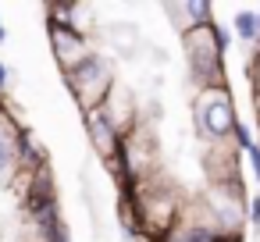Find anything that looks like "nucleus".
<instances>
[{"label":"nucleus","instance_id":"nucleus-14","mask_svg":"<svg viewBox=\"0 0 260 242\" xmlns=\"http://www.w3.org/2000/svg\"><path fill=\"white\" fill-rule=\"evenodd\" d=\"M242 157L249 160V171H253V178L260 182V146H253V150H246Z\"/></svg>","mask_w":260,"mask_h":242},{"label":"nucleus","instance_id":"nucleus-16","mask_svg":"<svg viewBox=\"0 0 260 242\" xmlns=\"http://www.w3.org/2000/svg\"><path fill=\"white\" fill-rule=\"evenodd\" d=\"M253 139H256V146H260V118H256V135H253Z\"/></svg>","mask_w":260,"mask_h":242},{"label":"nucleus","instance_id":"nucleus-6","mask_svg":"<svg viewBox=\"0 0 260 242\" xmlns=\"http://www.w3.org/2000/svg\"><path fill=\"white\" fill-rule=\"evenodd\" d=\"M82 125H86V135H89L93 153H96L104 164L114 160V153L121 150V132L114 128V121L107 118V111H104V107L86 111V114H82Z\"/></svg>","mask_w":260,"mask_h":242},{"label":"nucleus","instance_id":"nucleus-9","mask_svg":"<svg viewBox=\"0 0 260 242\" xmlns=\"http://www.w3.org/2000/svg\"><path fill=\"white\" fill-rule=\"evenodd\" d=\"M239 153H246V150H253L256 146V139H253V128L246 125V121H235V128H232V139H228Z\"/></svg>","mask_w":260,"mask_h":242},{"label":"nucleus","instance_id":"nucleus-15","mask_svg":"<svg viewBox=\"0 0 260 242\" xmlns=\"http://www.w3.org/2000/svg\"><path fill=\"white\" fill-rule=\"evenodd\" d=\"M11 79H15V72H11L8 64H0V93H4V89L11 86Z\"/></svg>","mask_w":260,"mask_h":242},{"label":"nucleus","instance_id":"nucleus-8","mask_svg":"<svg viewBox=\"0 0 260 242\" xmlns=\"http://www.w3.org/2000/svg\"><path fill=\"white\" fill-rule=\"evenodd\" d=\"M232 36L246 47H260V22H256L253 8H242V11L232 15Z\"/></svg>","mask_w":260,"mask_h":242},{"label":"nucleus","instance_id":"nucleus-3","mask_svg":"<svg viewBox=\"0 0 260 242\" xmlns=\"http://www.w3.org/2000/svg\"><path fill=\"white\" fill-rule=\"evenodd\" d=\"M178 40H182V50H185V75H189L192 93H203V89H214V86H228L224 57L217 54L207 25L203 29H189Z\"/></svg>","mask_w":260,"mask_h":242},{"label":"nucleus","instance_id":"nucleus-11","mask_svg":"<svg viewBox=\"0 0 260 242\" xmlns=\"http://www.w3.org/2000/svg\"><path fill=\"white\" fill-rule=\"evenodd\" d=\"M164 15L171 18V29H175L178 36L192 29V25H189V18H185V4H164Z\"/></svg>","mask_w":260,"mask_h":242},{"label":"nucleus","instance_id":"nucleus-4","mask_svg":"<svg viewBox=\"0 0 260 242\" xmlns=\"http://www.w3.org/2000/svg\"><path fill=\"white\" fill-rule=\"evenodd\" d=\"M47 40H50V50H54V61H57L61 72H68L72 64H79L93 50V43L82 29L61 25V22H47Z\"/></svg>","mask_w":260,"mask_h":242},{"label":"nucleus","instance_id":"nucleus-13","mask_svg":"<svg viewBox=\"0 0 260 242\" xmlns=\"http://www.w3.org/2000/svg\"><path fill=\"white\" fill-rule=\"evenodd\" d=\"M246 221L253 224V231H260V192L246 199Z\"/></svg>","mask_w":260,"mask_h":242},{"label":"nucleus","instance_id":"nucleus-10","mask_svg":"<svg viewBox=\"0 0 260 242\" xmlns=\"http://www.w3.org/2000/svg\"><path fill=\"white\" fill-rule=\"evenodd\" d=\"M207 29H210V40H214V47H217V54L224 57V54L232 50V29H228V25H221V22H210Z\"/></svg>","mask_w":260,"mask_h":242},{"label":"nucleus","instance_id":"nucleus-7","mask_svg":"<svg viewBox=\"0 0 260 242\" xmlns=\"http://www.w3.org/2000/svg\"><path fill=\"white\" fill-rule=\"evenodd\" d=\"M18 132H22L18 118L0 103V189H11L18 182V153H15Z\"/></svg>","mask_w":260,"mask_h":242},{"label":"nucleus","instance_id":"nucleus-17","mask_svg":"<svg viewBox=\"0 0 260 242\" xmlns=\"http://www.w3.org/2000/svg\"><path fill=\"white\" fill-rule=\"evenodd\" d=\"M4 40H8V29H4V25H0V43H4Z\"/></svg>","mask_w":260,"mask_h":242},{"label":"nucleus","instance_id":"nucleus-2","mask_svg":"<svg viewBox=\"0 0 260 242\" xmlns=\"http://www.w3.org/2000/svg\"><path fill=\"white\" fill-rule=\"evenodd\" d=\"M61 75H64V86H68V93H72V100L79 103L82 114L96 111L107 100V93L114 89V82H118L114 79V61L107 54H100V50H89L79 64H72Z\"/></svg>","mask_w":260,"mask_h":242},{"label":"nucleus","instance_id":"nucleus-1","mask_svg":"<svg viewBox=\"0 0 260 242\" xmlns=\"http://www.w3.org/2000/svg\"><path fill=\"white\" fill-rule=\"evenodd\" d=\"M239 114H235V96L232 86H214L192 96V132L207 146H221L232 139Z\"/></svg>","mask_w":260,"mask_h":242},{"label":"nucleus","instance_id":"nucleus-5","mask_svg":"<svg viewBox=\"0 0 260 242\" xmlns=\"http://www.w3.org/2000/svg\"><path fill=\"white\" fill-rule=\"evenodd\" d=\"M96 43H104V47H111L121 61H139V50H143V32H139V25L136 22H125V18H114V22H107V25H100L96 29Z\"/></svg>","mask_w":260,"mask_h":242},{"label":"nucleus","instance_id":"nucleus-12","mask_svg":"<svg viewBox=\"0 0 260 242\" xmlns=\"http://www.w3.org/2000/svg\"><path fill=\"white\" fill-rule=\"evenodd\" d=\"M143 54H146L150 68H168V64H171V54H168L160 43H143Z\"/></svg>","mask_w":260,"mask_h":242}]
</instances>
